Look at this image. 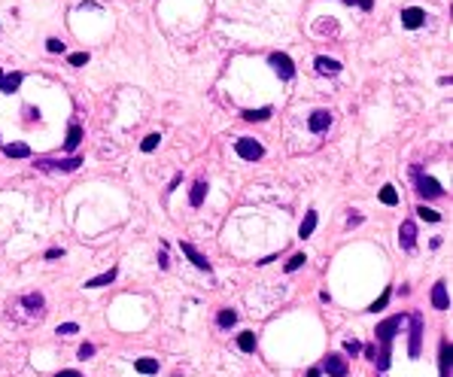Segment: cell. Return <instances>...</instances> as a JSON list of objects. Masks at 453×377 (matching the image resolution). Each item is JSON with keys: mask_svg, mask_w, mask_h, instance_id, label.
Masks as SVG:
<instances>
[{"mask_svg": "<svg viewBox=\"0 0 453 377\" xmlns=\"http://www.w3.org/2000/svg\"><path fill=\"white\" fill-rule=\"evenodd\" d=\"M82 164V158L80 156H73V158H61V162H55V158H36V168L40 170H64V174H70V170H76Z\"/></svg>", "mask_w": 453, "mask_h": 377, "instance_id": "277c9868", "label": "cell"}, {"mask_svg": "<svg viewBox=\"0 0 453 377\" xmlns=\"http://www.w3.org/2000/svg\"><path fill=\"white\" fill-rule=\"evenodd\" d=\"M76 356H80V359H92V356H94V347H92V344H82Z\"/></svg>", "mask_w": 453, "mask_h": 377, "instance_id": "d590c367", "label": "cell"}, {"mask_svg": "<svg viewBox=\"0 0 453 377\" xmlns=\"http://www.w3.org/2000/svg\"><path fill=\"white\" fill-rule=\"evenodd\" d=\"M216 322H219V326H222V328H232V326H234V322H238V314H234V310H232V308H222V310H219V314H216Z\"/></svg>", "mask_w": 453, "mask_h": 377, "instance_id": "cb8c5ba5", "label": "cell"}, {"mask_svg": "<svg viewBox=\"0 0 453 377\" xmlns=\"http://www.w3.org/2000/svg\"><path fill=\"white\" fill-rule=\"evenodd\" d=\"M46 49H49L52 55H58V52H64V43L58 40V36H52V40H46Z\"/></svg>", "mask_w": 453, "mask_h": 377, "instance_id": "4dcf8cb0", "label": "cell"}, {"mask_svg": "<svg viewBox=\"0 0 453 377\" xmlns=\"http://www.w3.org/2000/svg\"><path fill=\"white\" fill-rule=\"evenodd\" d=\"M158 140H162L158 134H146V137H143V143H140V149H143V152H152V149L158 146Z\"/></svg>", "mask_w": 453, "mask_h": 377, "instance_id": "83f0119b", "label": "cell"}, {"mask_svg": "<svg viewBox=\"0 0 453 377\" xmlns=\"http://www.w3.org/2000/svg\"><path fill=\"white\" fill-rule=\"evenodd\" d=\"M112 280H116V268H110V271H104V274L86 280V289H100V286H110Z\"/></svg>", "mask_w": 453, "mask_h": 377, "instance_id": "9a60e30c", "label": "cell"}, {"mask_svg": "<svg viewBox=\"0 0 453 377\" xmlns=\"http://www.w3.org/2000/svg\"><path fill=\"white\" fill-rule=\"evenodd\" d=\"M80 140H82V128H80L76 122H73V125L67 128V140H64V143H67V149H70V152H73V149H76V146H80Z\"/></svg>", "mask_w": 453, "mask_h": 377, "instance_id": "44dd1931", "label": "cell"}, {"mask_svg": "<svg viewBox=\"0 0 453 377\" xmlns=\"http://www.w3.org/2000/svg\"><path fill=\"white\" fill-rule=\"evenodd\" d=\"M22 304H24L28 310H34V314H40V310H43V304H46V298H43L40 292H28V295L22 298Z\"/></svg>", "mask_w": 453, "mask_h": 377, "instance_id": "e0dca14e", "label": "cell"}, {"mask_svg": "<svg viewBox=\"0 0 453 377\" xmlns=\"http://www.w3.org/2000/svg\"><path fill=\"white\" fill-rule=\"evenodd\" d=\"M180 250H182V256H188V262H192L198 271H207V274H210V262H207L204 252H198L192 244H180Z\"/></svg>", "mask_w": 453, "mask_h": 377, "instance_id": "30bf717a", "label": "cell"}, {"mask_svg": "<svg viewBox=\"0 0 453 377\" xmlns=\"http://www.w3.org/2000/svg\"><path fill=\"white\" fill-rule=\"evenodd\" d=\"M356 225H362V216H359V213H350V216H347V228H356Z\"/></svg>", "mask_w": 453, "mask_h": 377, "instance_id": "8d00e7d4", "label": "cell"}, {"mask_svg": "<svg viewBox=\"0 0 453 377\" xmlns=\"http://www.w3.org/2000/svg\"><path fill=\"white\" fill-rule=\"evenodd\" d=\"M432 304H435L438 310H447V308H450V298H447V283H444V280H438V283L432 286Z\"/></svg>", "mask_w": 453, "mask_h": 377, "instance_id": "7c38bea8", "label": "cell"}, {"mask_svg": "<svg viewBox=\"0 0 453 377\" xmlns=\"http://www.w3.org/2000/svg\"><path fill=\"white\" fill-rule=\"evenodd\" d=\"M450 344L441 341V353H438V365H441V377H450Z\"/></svg>", "mask_w": 453, "mask_h": 377, "instance_id": "ffe728a7", "label": "cell"}, {"mask_svg": "<svg viewBox=\"0 0 453 377\" xmlns=\"http://www.w3.org/2000/svg\"><path fill=\"white\" fill-rule=\"evenodd\" d=\"M55 377H82V374H80V371H58Z\"/></svg>", "mask_w": 453, "mask_h": 377, "instance_id": "f35d334b", "label": "cell"}, {"mask_svg": "<svg viewBox=\"0 0 453 377\" xmlns=\"http://www.w3.org/2000/svg\"><path fill=\"white\" fill-rule=\"evenodd\" d=\"M314 64H316V73H322V76H334V73H341V64H338L334 58H326V55H320Z\"/></svg>", "mask_w": 453, "mask_h": 377, "instance_id": "4fadbf2b", "label": "cell"}, {"mask_svg": "<svg viewBox=\"0 0 453 377\" xmlns=\"http://www.w3.org/2000/svg\"><path fill=\"white\" fill-rule=\"evenodd\" d=\"M58 256H64V250H58V246H52V250L46 252V258H58Z\"/></svg>", "mask_w": 453, "mask_h": 377, "instance_id": "74e56055", "label": "cell"}, {"mask_svg": "<svg viewBox=\"0 0 453 377\" xmlns=\"http://www.w3.org/2000/svg\"><path fill=\"white\" fill-rule=\"evenodd\" d=\"M322 371H326L328 377H347L350 365H347V359H344V356H338V353H328V356L322 359Z\"/></svg>", "mask_w": 453, "mask_h": 377, "instance_id": "5b68a950", "label": "cell"}, {"mask_svg": "<svg viewBox=\"0 0 453 377\" xmlns=\"http://www.w3.org/2000/svg\"><path fill=\"white\" fill-rule=\"evenodd\" d=\"M204 195H207V182H204V180H198V182L192 186V195H188V204H192V207H201V204H204Z\"/></svg>", "mask_w": 453, "mask_h": 377, "instance_id": "ac0fdd59", "label": "cell"}, {"mask_svg": "<svg viewBox=\"0 0 453 377\" xmlns=\"http://www.w3.org/2000/svg\"><path fill=\"white\" fill-rule=\"evenodd\" d=\"M134 368H137L140 374H158V359L143 356V359H137V362H134Z\"/></svg>", "mask_w": 453, "mask_h": 377, "instance_id": "d6986e66", "label": "cell"}, {"mask_svg": "<svg viewBox=\"0 0 453 377\" xmlns=\"http://www.w3.org/2000/svg\"><path fill=\"white\" fill-rule=\"evenodd\" d=\"M420 344H423V314H410V344H408L410 359L420 356Z\"/></svg>", "mask_w": 453, "mask_h": 377, "instance_id": "3957f363", "label": "cell"}, {"mask_svg": "<svg viewBox=\"0 0 453 377\" xmlns=\"http://www.w3.org/2000/svg\"><path fill=\"white\" fill-rule=\"evenodd\" d=\"M417 216H420V219H426V222H438V219H441V213H438V210H432V207H426V204H423V207H417Z\"/></svg>", "mask_w": 453, "mask_h": 377, "instance_id": "4316f807", "label": "cell"}, {"mask_svg": "<svg viewBox=\"0 0 453 377\" xmlns=\"http://www.w3.org/2000/svg\"><path fill=\"white\" fill-rule=\"evenodd\" d=\"M4 152H6L10 158H28V156H30V146H28V143H10Z\"/></svg>", "mask_w": 453, "mask_h": 377, "instance_id": "7402d4cb", "label": "cell"}, {"mask_svg": "<svg viewBox=\"0 0 453 377\" xmlns=\"http://www.w3.org/2000/svg\"><path fill=\"white\" fill-rule=\"evenodd\" d=\"M234 152H238L244 162H256V158L265 156V149H262V143L252 140V137H240V140L234 143Z\"/></svg>", "mask_w": 453, "mask_h": 377, "instance_id": "6da1fadb", "label": "cell"}, {"mask_svg": "<svg viewBox=\"0 0 453 377\" xmlns=\"http://www.w3.org/2000/svg\"><path fill=\"white\" fill-rule=\"evenodd\" d=\"M86 61H88V55H86V52H73V55H70V64H73V67H82Z\"/></svg>", "mask_w": 453, "mask_h": 377, "instance_id": "e575fe53", "label": "cell"}, {"mask_svg": "<svg viewBox=\"0 0 453 377\" xmlns=\"http://www.w3.org/2000/svg\"><path fill=\"white\" fill-rule=\"evenodd\" d=\"M380 201H384L386 207H392V204H398V192H396L392 186H384V188H380Z\"/></svg>", "mask_w": 453, "mask_h": 377, "instance_id": "484cf974", "label": "cell"}, {"mask_svg": "<svg viewBox=\"0 0 453 377\" xmlns=\"http://www.w3.org/2000/svg\"><path fill=\"white\" fill-rule=\"evenodd\" d=\"M244 119H246V122H265V119H271V106H262V110H244Z\"/></svg>", "mask_w": 453, "mask_h": 377, "instance_id": "603a6c76", "label": "cell"}, {"mask_svg": "<svg viewBox=\"0 0 453 377\" xmlns=\"http://www.w3.org/2000/svg\"><path fill=\"white\" fill-rule=\"evenodd\" d=\"M386 301H390V292H384V295L377 298V301H374V304H371L368 310H374V314H377V310H384V308H386Z\"/></svg>", "mask_w": 453, "mask_h": 377, "instance_id": "d6a6232c", "label": "cell"}, {"mask_svg": "<svg viewBox=\"0 0 453 377\" xmlns=\"http://www.w3.org/2000/svg\"><path fill=\"white\" fill-rule=\"evenodd\" d=\"M22 73L16 70V73H6V76H0V92L4 94H12V92H18V86H22Z\"/></svg>", "mask_w": 453, "mask_h": 377, "instance_id": "5bb4252c", "label": "cell"}, {"mask_svg": "<svg viewBox=\"0 0 453 377\" xmlns=\"http://www.w3.org/2000/svg\"><path fill=\"white\" fill-rule=\"evenodd\" d=\"M328 125H332V112H328V110H314V112H310V119H308V128H310L314 134H322V131H328Z\"/></svg>", "mask_w": 453, "mask_h": 377, "instance_id": "ba28073f", "label": "cell"}, {"mask_svg": "<svg viewBox=\"0 0 453 377\" xmlns=\"http://www.w3.org/2000/svg\"><path fill=\"white\" fill-rule=\"evenodd\" d=\"M168 265H170V262H168V252H162V256H158V268H168Z\"/></svg>", "mask_w": 453, "mask_h": 377, "instance_id": "ab89813d", "label": "cell"}, {"mask_svg": "<svg viewBox=\"0 0 453 377\" xmlns=\"http://www.w3.org/2000/svg\"><path fill=\"white\" fill-rule=\"evenodd\" d=\"M268 64L280 73V80H292V76H295V64H292V58L283 55V52H274V55L268 58Z\"/></svg>", "mask_w": 453, "mask_h": 377, "instance_id": "8992f818", "label": "cell"}, {"mask_svg": "<svg viewBox=\"0 0 453 377\" xmlns=\"http://www.w3.org/2000/svg\"><path fill=\"white\" fill-rule=\"evenodd\" d=\"M398 326H402V316H390L386 322H380V326H377V341H380V344H392V334L398 332Z\"/></svg>", "mask_w": 453, "mask_h": 377, "instance_id": "52a82bcc", "label": "cell"}, {"mask_svg": "<svg viewBox=\"0 0 453 377\" xmlns=\"http://www.w3.org/2000/svg\"><path fill=\"white\" fill-rule=\"evenodd\" d=\"M314 232H316V210H308L304 222H301V228H298V238H310Z\"/></svg>", "mask_w": 453, "mask_h": 377, "instance_id": "2e32d148", "label": "cell"}, {"mask_svg": "<svg viewBox=\"0 0 453 377\" xmlns=\"http://www.w3.org/2000/svg\"><path fill=\"white\" fill-rule=\"evenodd\" d=\"M359 6H362V10H371V6H374V0H359Z\"/></svg>", "mask_w": 453, "mask_h": 377, "instance_id": "60d3db41", "label": "cell"}, {"mask_svg": "<svg viewBox=\"0 0 453 377\" xmlns=\"http://www.w3.org/2000/svg\"><path fill=\"white\" fill-rule=\"evenodd\" d=\"M423 22H426V12H423V10H417V6H410V10H402V24H404V28L417 30V28H420Z\"/></svg>", "mask_w": 453, "mask_h": 377, "instance_id": "8fae6325", "label": "cell"}, {"mask_svg": "<svg viewBox=\"0 0 453 377\" xmlns=\"http://www.w3.org/2000/svg\"><path fill=\"white\" fill-rule=\"evenodd\" d=\"M359 350H362V344L356 341V338H353V341H344V353H350V356H356Z\"/></svg>", "mask_w": 453, "mask_h": 377, "instance_id": "836d02e7", "label": "cell"}, {"mask_svg": "<svg viewBox=\"0 0 453 377\" xmlns=\"http://www.w3.org/2000/svg\"><path fill=\"white\" fill-rule=\"evenodd\" d=\"M414 180H417V192H420L423 198H441V195H444V188H441V182H438L435 176H426V174H420V170H414Z\"/></svg>", "mask_w": 453, "mask_h": 377, "instance_id": "7a4b0ae2", "label": "cell"}, {"mask_svg": "<svg viewBox=\"0 0 453 377\" xmlns=\"http://www.w3.org/2000/svg\"><path fill=\"white\" fill-rule=\"evenodd\" d=\"M398 244H402V250H408V252L417 246V225H414L410 219L402 222V228H398Z\"/></svg>", "mask_w": 453, "mask_h": 377, "instance_id": "9c48e42d", "label": "cell"}, {"mask_svg": "<svg viewBox=\"0 0 453 377\" xmlns=\"http://www.w3.org/2000/svg\"><path fill=\"white\" fill-rule=\"evenodd\" d=\"M377 368H380V371H386V368H390V344H384L380 359H377Z\"/></svg>", "mask_w": 453, "mask_h": 377, "instance_id": "f546056e", "label": "cell"}, {"mask_svg": "<svg viewBox=\"0 0 453 377\" xmlns=\"http://www.w3.org/2000/svg\"><path fill=\"white\" fill-rule=\"evenodd\" d=\"M308 377H322V371H320V368H310V371H308Z\"/></svg>", "mask_w": 453, "mask_h": 377, "instance_id": "b9f144b4", "label": "cell"}, {"mask_svg": "<svg viewBox=\"0 0 453 377\" xmlns=\"http://www.w3.org/2000/svg\"><path fill=\"white\" fill-rule=\"evenodd\" d=\"M238 347H240L244 353H252V350H256V334H252V332H240V334H238Z\"/></svg>", "mask_w": 453, "mask_h": 377, "instance_id": "d4e9b609", "label": "cell"}, {"mask_svg": "<svg viewBox=\"0 0 453 377\" xmlns=\"http://www.w3.org/2000/svg\"><path fill=\"white\" fill-rule=\"evenodd\" d=\"M304 262H308L304 256H301V252H295V256H292V258L286 262V271H289V274H295V271H298L301 265H304Z\"/></svg>", "mask_w": 453, "mask_h": 377, "instance_id": "f1b7e54d", "label": "cell"}, {"mask_svg": "<svg viewBox=\"0 0 453 377\" xmlns=\"http://www.w3.org/2000/svg\"><path fill=\"white\" fill-rule=\"evenodd\" d=\"M76 332H80L76 322H61V326H58V334H76Z\"/></svg>", "mask_w": 453, "mask_h": 377, "instance_id": "1f68e13d", "label": "cell"}]
</instances>
